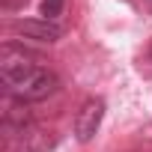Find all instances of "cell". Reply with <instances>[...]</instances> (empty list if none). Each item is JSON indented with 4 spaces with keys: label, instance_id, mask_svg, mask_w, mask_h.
Segmentation results:
<instances>
[{
    "label": "cell",
    "instance_id": "cell-1",
    "mask_svg": "<svg viewBox=\"0 0 152 152\" xmlns=\"http://www.w3.org/2000/svg\"><path fill=\"white\" fill-rule=\"evenodd\" d=\"M36 69H39L36 57H33L30 51H24L21 45L6 42L3 48H0V78H3L6 90H15L27 75H33Z\"/></svg>",
    "mask_w": 152,
    "mask_h": 152
},
{
    "label": "cell",
    "instance_id": "cell-2",
    "mask_svg": "<svg viewBox=\"0 0 152 152\" xmlns=\"http://www.w3.org/2000/svg\"><path fill=\"white\" fill-rule=\"evenodd\" d=\"M57 87H60V81H57V75L51 72V69H36L33 75H27V78L15 87V90H9V96L12 99H21V102H42V99H48V96H54L57 93Z\"/></svg>",
    "mask_w": 152,
    "mask_h": 152
},
{
    "label": "cell",
    "instance_id": "cell-3",
    "mask_svg": "<svg viewBox=\"0 0 152 152\" xmlns=\"http://www.w3.org/2000/svg\"><path fill=\"white\" fill-rule=\"evenodd\" d=\"M102 116H104V102L102 99H87L78 110V116H75V137H78L81 143L93 140L99 125H102Z\"/></svg>",
    "mask_w": 152,
    "mask_h": 152
},
{
    "label": "cell",
    "instance_id": "cell-4",
    "mask_svg": "<svg viewBox=\"0 0 152 152\" xmlns=\"http://www.w3.org/2000/svg\"><path fill=\"white\" fill-rule=\"evenodd\" d=\"M15 33L30 36V39H39V42H57V39L63 36V27L42 18V21H18V24H15Z\"/></svg>",
    "mask_w": 152,
    "mask_h": 152
},
{
    "label": "cell",
    "instance_id": "cell-5",
    "mask_svg": "<svg viewBox=\"0 0 152 152\" xmlns=\"http://www.w3.org/2000/svg\"><path fill=\"white\" fill-rule=\"evenodd\" d=\"M3 125H6V131L24 134V131L30 128V110H27V102L12 99V102L6 104V110H3Z\"/></svg>",
    "mask_w": 152,
    "mask_h": 152
},
{
    "label": "cell",
    "instance_id": "cell-6",
    "mask_svg": "<svg viewBox=\"0 0 152 152\" xmlns=\"http://www.w3.org/2000/svg\"><path fill=\"white\" fill-rule=\"evenodd\" d=\"M54 143H57V137L51 131H33V128H27L21 134L18 152H48V149H54Z\"/></svg>",
    "mask_w": 152,
    "mask_h": 152
},
{
    "label": "cell",
    "instance_id": "cell-7",
    "mask_svg": "<svg viewBox=\"0 0 152 152\" xmlns=\"http://www.w3.org/2000/svg\"><path fill=\"white\" fill-rule=\"evenodd\" d=\"M63 6H66V0H42L39 3V15L45 21H54L57 15H63Z\"/></svg>",
    "mask_w": 152,
    "mask_h": 152
},
{
    "label": "cell",
    "instance_id": "cell-8",
    "mask_svg": "<svg viewBox=\"0 0 152 152\" xmlns=\"http://www.w3.org/2000/svg\"><path fill=\"white\" fill-rule=\"evenodd\" d=\"M149 57H152V51H149Z\"/></svg>",
    "mask_w": 152,
    "mask_h": 152
}]
</instances>
